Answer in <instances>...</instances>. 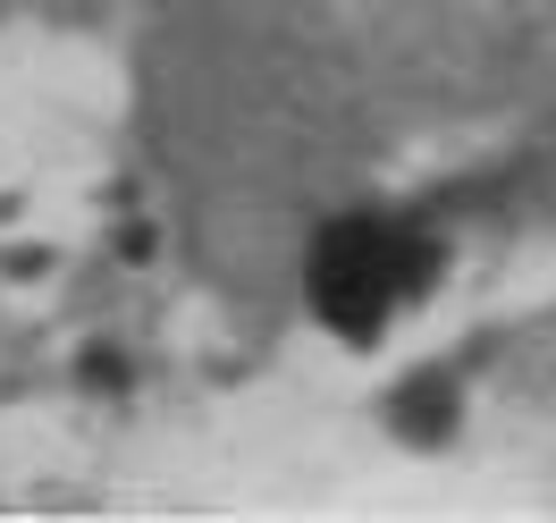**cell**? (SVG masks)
<instances>
[{
    "label": "cell",
    "mask_w": 556,
    "mask_h": 523,
    "mask_svg": "<svg viewBox=\"0 0 556 523\" xmlns=\"http://www.w3.org/2000/svg\"><path fill=\"white\" fill-rule=\"evenodd\" d=\"M430 279V245L405 237V228H380V220H346L329 228L313 262V287H320V321L338 338H380V321Z\"/></svg>",
    "instance_id": "1"
}]
</instances>
